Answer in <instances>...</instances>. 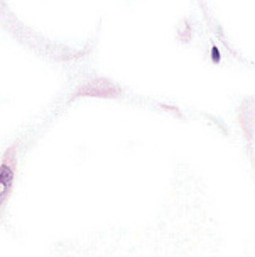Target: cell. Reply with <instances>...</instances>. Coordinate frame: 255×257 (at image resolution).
<instances>
[{"label": "cell", "mask_w": 255, "mask_h": 257, "mask_svg": "<svg viewBox=\"0 0 255 257\" xmlns=\"http://www.w3.org/2000/svg\"><path fill=\"white\" fill-rule=\"evenodd\" d=\"M16 163H17V149L9 148L6 151L0 163V208L6 203V200L11 195L14 185V174H16Z\"/></svg>", "instance_id": "obj_1"}, {"label": "cell", "mask_w": 255, "mask_h": 257, "mask_svg": "<svg viewBox=\"0 0 255 257\" xmlns=\"http://www.w3.org/2000/svg\"><path fill=\"white\" fill-rule=\"evenodd\" d=\"M120 93V86L107 78H93L85 81L75 91V96H115Z\"/></svg>", "instance_id": "obj_2"}]
</instances>
